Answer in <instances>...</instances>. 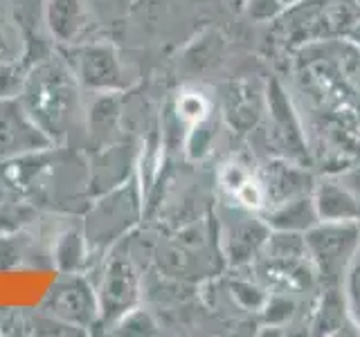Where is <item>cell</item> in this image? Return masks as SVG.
<instances>
[{
  "instance_id": "cell-1",
  "label": "cell",
  "mask_w": 360,
  "mask_h": 337,
  "mask_svg": "<svg viewBox=\"0 0 360 337\" xmlns=\"http://www.w3.org/2000/svg\"><path fill=\"white\" fill-rule=\"evenodd\" d=\"M358 247V232L352 223H326V227H318L309 234L307 250L320 265V272L338 281L347 261Z\"/></svg>"
},
{
  "instance_id": "cell-2",
  "label": "cell",
  "mask_w": 360,
  "mask_h": 337,
  "mask_svg": "<svg viewBox=\"0 0 360 337\" xmlns=\"http://www.w3.org/2000/svg\"><path fill=\"white\" fill-rule=\"evenodd\" d=\"M315 209H318V218L324 223H354L360 216L358 200L335 185H326L318 191Z\"/></svg>"
},
{
  "instance_id": "cell-3",
  "label": "cell",
  "mask_w": 360,
  "mask_h": 337,
  "mask_svg": "<svg viewBox=\"0 0 360 337\" xmlns=\"http://www.w3.org/2000/svg\"><path fill=\"white\" fill-rule=\"evenodd\" d=\"M221 178H223V187L228 189L236 200L243 202L245 207H250V209L264 207V202L268 198L266 187L248 171H243L239 164H228V168H225Z\"/></svg>"
},
{
  "instance_id": "cell-4",
  "label": "cell",
  "mask_w": 360,
  "mask_h": 337,
  "mask_svg": "<svg viewBox=\"0 0 360 337\" xmlns=\"http://www.w3.org/2000/svg\"><path fill=\"white\" fill-rule=\"evenodd\" d=\"M315 218H318L315 202L300 198V200L286 202L279 211H275V216L270 220H273V225L279 230H304V227H311Z\"/></svg>"
},
{
  "instance_id": "cell-5",
  "label": "cell",
  "mask_w": 360,
  "mask_h": 337,
  "mask_svg": "<svg viewBox=\"0 0 360 337\" xmlns=\"http://www.w3.org/2000/svg\"><path fill=\"white\" fill-rule=\"evenodd\" d=\"M207 112H210V101L200 93H185L178 99V115L191 124H200L207 117Z\"/></svg>"
},
{
  "instance_id": "cell-6",
  "label": "cell",
  "mask_w": 360,
  "mask_h": 337,
  "mask_svg": "<svg viewBox=\"0 0 360 337\" xmlns=\"http://www.w3.org/2000/svg\"><path fill=\"white\" fill-rule=\"evenodd\" d=\"M286 3H288V0H286Z\"/></svg>"
}]
</instances>
